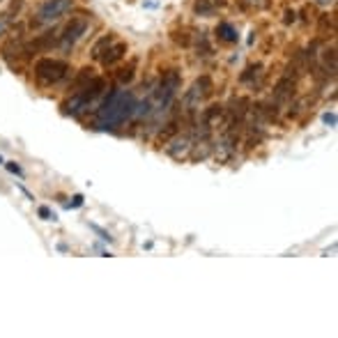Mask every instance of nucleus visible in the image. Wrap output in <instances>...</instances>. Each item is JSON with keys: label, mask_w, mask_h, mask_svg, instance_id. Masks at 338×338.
I'll list each match as a JSON object with an SVG mask.
<instances>
[{"label": "nucleus", "mask_w": 338, "mask_h": 338, "mask_svg": "<svg viewBox=\"0 0 338 338\" xmlns=\"http://www.w3.org/2000/svg\"><path fill=\"white\" fill-rule=\"evenodd\" d=\"M136 111V99L127 90H113L97 108V127L99 129H115Z\"/></svg>", "instance_id": "obj_1"}, {"label": "nucleus", "mask_w": 338, "mask_h": 338, "mask_svg": "<svg viewBox=\"0 0 338 338\" xmlns=\"http://www.w3.org/2000/svg\"><path fill=\"white\" fill-rule=\"evenodd\" d=\"M104 90H106V81H104V78H90L83 88L76 90V92L71 95V99L65 104V113H71V115L83 113L92 101L104 95Z\"/></svg>", "instance_id": "obj_2"}, {"label": "nucleus", "mask_w": 338, "mask_h": 338, "mask_svg": "<svg viewBox=\"0 0 338 338\" xmlns=\"http://www.w3.org/2000/svg\"><path fill=\"white\" fill-rule=\"evenodd\" d=\"M69 74V65L65 60L55 58H42L35 62V78L42 85H55Z\"/></svg>", "instance_id": "obj_3"}, {"label": "nucleus", "mask_w": 338, "mask_h": 338, "mask_svg": "<svg viewBox=\"0 0 338 338\" xmlns=\"http://www.w3.org/2000/svg\"><path fill=\"white\" fill-rule=\"evenodd\" d=\"M71 7H74V0H46V2L39 5V9H37L35 23L37 25L58 23L67 12H71Z\"/></svg>", "instance_id": "obj_4"}, {"label": "nucleus", "mask_w": 338, "mask_h": 338, "mask_svg": "<svg viewBox=\"0 0 338 338\" xmlns=\"http://www.w3.org/2000/svg\"><path fill=\"white\" fill-rule=\"evenodd\" d=\"M88 28H90L88 16H74L69 23H67V28L58 35V46L62 48V51H69V48L88 32Z\"/></svg>", "instance_id": "obj_5"}, {"label": "nucleus", "mask_w": 338, "mask_h": 338, "mask_svg": "<svg viewBox=\"0 0 338 338\" xmlns=\"http://www.w3.org/2000/svg\"><path fill=\"white\" fill-rule=\"evenodd\" d=\"M177 88H179V74L175 69L166 71V74H164V78H161V83L157 85L155 95H152L157 108L168 106V104L172 101V97H175V92H177Z\"/></svg>", "instance_id": "obj_6"}, {"label": "nucleus", "mask_w": 338, "mask_h": 338, "mask_svg": "<svg viewBox=\"0 0 338 338\" xmlns=\"http://www.w3.org/2000/svg\"><path fill=\"white\" fill-rule=\"evenodd\" d=\"M212 90H214V85H212V78L209 76L196 78L193 85L184 92V106H186V111H193V108L200 106L202 101L212 95Z\"/></svg>", "instance_id": "obj_7"}, {"label": "nucleus", "mask_w": 338, "mask_h": 338, "mask_svg": "<svg viewBox=\"0 0 338 338\" xmlns=\"http://www.w3.org/2000/svg\"><path fill=\"white\" fill-rule=\"evenodd\" d=\"M295 95V81L290 76H283L274 88V104H285Z\"/></svg>", "instance_id": "obj_8"}, {"label": "nucleus", "mask_w": 338, "mask_h": 338, "mask_svg": "<svg viewBox=\"0 0 338 338\" xmlns=\"http://www.w3.org/2000/svg\"><path fill=\"white\" fill-rule=\"evenodd\" d=\"M125 53H127V44H122V42H113L111 46L101 53V65L104 67H111V65H115L118 60H122L125 58Z\"/></svg>", "instance_id": "obj_9"}, {"label": "nucleus", "mask_w": 338, "mask_h": 338, "mask_svg": "<svg viewBox=\"0 0 338 338\" xmlns=\"http://www.w3.org/2000/svg\"><path fill=\"white\" fill-rule=\"evenodd\" d=\"M191 148H193L191 136H189V134H182V136H177L175 141L170 143V145H168V155H172V157H177V159H179V157H184Z\"/></svg>", "instance_id": "obj_10"}, {"label": "nucleus", "mask_w": 338, "mask_h": 338, "mask_svg": "<svg viewBox=\"0 0 338 338\" xmlns=\"http://www.w3.org/2000/svg\"><path fill=\"white\" fill-rule=\"evenodd\" d=\"M221 122H223V106H219V104H214V106H209L207 111L202 113V127H207V129H212V127H219Z\"/></svg>", "instance_id": "obj_11"}, {"label": "nucleus", "mask_w": 338, "mask_h": 338, "mask_svg": "<svg viewBox=\"0 0 338 338\" xmlns=\"http://www.w3.org/2000/svg\"><path fill=\"white\" fill-rule=\"evenodd\" d=\"M262 76H265L262 65H249V67H246V71H244L242 76H239V81H242V83H246V85H253V88H255V83H260Z\"/></svg>", "instance_id": "obj_12"}, {"label": "nucleus", "mask_w": 338, "mask_h": 338, "mask_svg": "<svg viewBox=\"0 0 338 338\" xmlns=\"http://www.w3.org/2000/svg\"><path fill=\"white\" fill-rule=\"evenodd\" d=\"M216 37L225 44H232V42H237V30L232 28L230 23H219L216 25Z\"/></svg>", "instance_id": "obj_13"}, {"label": "nucleus", "mask_w": 338, "mask_h": 338, "mask_svg": "<svg viewBox=\"0 0 338 338\" xmlns=\"http://www.w3.org/2000/svg\"><path fill=\"white\" fill-rule=\"evenodd\" d=\"M113 42H115V37H113V35H104V37L99 39V42H97L95 46H92V58L99 60V58H101V53H104V51H106V48L111 46Z\"/></svg>", "instance_id": "obj_14"}, {"label": "nucleus", "mask_w": 338, "mask_h": 338, "mask_svg": "<svg viewBox=\"0 0 338 338\" xmlns=\"http://www.w3.org/2000/svg\"><path fill=\"white\" fill-rule=\"evenodd\" d=\"M134 69H136V62H129V67H127V69L120 71V76H118L120 83H129L131 78H134Z\"/></svg>", "instance_id": "obj_15"}, {"label": "nucleus", "mask_w": 338, "mask_h": 338, "mask_svg": "<svg viewBox=\"0 0 338 338\" xmlns=\"http://www.w3.org/2000/svg\"><path fill=\"white\" fill-rule=\"evenodd\" d=\"M90 78H92V76H90V69H81V74H78V78H76V81H74V92H76V90H81V88H83V85L88 83Z\"/></svg>", "instance_id": "obj_16"}, {"label": "nucleus", "mask_w": 338, "mask_h": 338, "mask_svg": "<svg viewBox=\"0 0 338 338\" xmlns=\"http://www.w3.org/2000/svg\"><path fill=\"white\" fill-rule=\"evenodd\" d=\"M12 23V16L7 12H2L0 14V35H5V30H7V25Z\"/></svg>", "instance_id": "obj_17"}, {"label": "nucleus", "mask_w": 338, "mask_h": 338, "mask_svg": "<svg viewBox=\"0 0 338 338\" xmlns=\"http://www.w3.org/2000/svg\"><path fill=\"white\" fill-rule=\"evenodd\" d=\"M196 12L198 14H209V12H212V7H209L207 0H198V2H196Z\"/></svg>", "instance_id": "obj_18"}, {"label": "nucleus", "mask_w": 338, "mask_h": 338, "mask_svg": "<svg viewBox=\"0 0 338 338\" xmlns=\"http://www.w3.org/2000/svg\"><path fill=\"white\" fill-rule=\"evenodd\" d=\"M7 170H12V172H16V175H21V168H18L16 164H12V161L7 164Z\"/></svg>", "instance_id": "obj_19"}, {"label": "nucleus", "mask_w": 338, "mask_h": 338, "mask_svg": "<svg viewBox=\"0 0 338 338\" xmlns=\"http://www.w3.org/2000/svg\"><path fill=\"white\" fill-rule=\"evenodd\" d=\"M39 216H44V219H51V209H48V207H39Z\"/></svg>", "instance_id": "obj_20"}, {"label": "nucleus", "mask_w": 338, "mask_h": 338, "mask_svg": "<svg viewBox=\"0 0 338 338\" xmlns=\"http://www.w3.org/2000/svg\"><path fill=\"white\" fill-rule=\"evenodd\" d=\"M318 2H322V5H327V2H332V0H318Z\"/></svg>", "instance_id": "obj_21"}]
</instances>
